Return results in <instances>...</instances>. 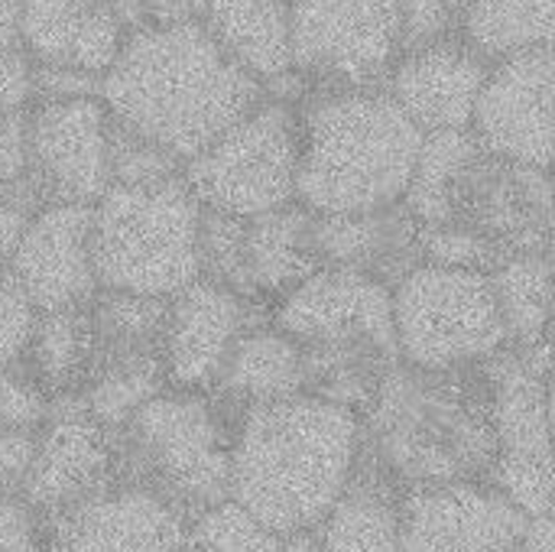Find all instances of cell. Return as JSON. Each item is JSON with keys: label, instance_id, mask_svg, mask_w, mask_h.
Instances as JSON below:
<instances>
[{"label": "cell", "instance_id": "cell-29", "mask_svg": "<svg viewBox=\"0 0 555 552\" xmlns=\"http://www.w3.org/2000/svg\"><path fill=\"white\" fill-rule=\"evenodd\" d=\"M289 540L257 521L234 498L189 521L185 552H286Z\"/></svg>", "mask_w": 555, "mask_h": 552}, {"label": "cell", "instance_id": "cell-7", "mask_svg": "<svg viewBox=\"0 0 555 552\" xmlns=\"http://www.w3.org/2000/svg\"><path fill=\"white\" fill-rule=\"evenodd\" d=\"M400 364L426 374L472 371L507 351L491 273L420 264L393 286Z\"/></svg>", "mask_w": 555, "mask_h": 552}, {"label": "cell", "instance_id": "cell-21", "mask_svg": "<svg viewBox=\"0 0 555 552\" xmlns=\"http://www.w3.org/2000/svg\"><path fill=\"white\" fill-rule=\"evenodd\" d=\"M423 224L406 205L371 215H315V254L322 267L358 270L397 286L410 270L423 264L420 251Z\"/></svg>", "mask_w": 555, "mask_h": 552}, {"label": "cell", "instance_id": "cell-19", "mask_svg": "<svg viewBox=\"0 0 555 552\" xmlns=\"http://www.w3.org/2000/svg\"><path fill=\"white\" fill-rule=\"evenodd\" d=\"M202 23L224 55L263 85L267 98L302 104L312 94L293 65L289 0H208Z\"/></svg>", "mask_w": 555, "mask_h": 552}, {"label": "cell", "instance_id": "cell-4", "mask_svg": "<svg viewBox=\"0 0 555 552\" xmlns=\"http://www.w3.org/2000/svg\"><path fill=\"white\" fill-rule=\"evenodd\" d=\"M455 377L459 371L426 374L397 364L367 410L371 455L403 488L485 482L498 459L488 374L475 397L455 387Z\"/></svg>", "mask_w": 555, "mask_h": 552}, {"label": "cell", "instance_id": "cell-5", "mask_svg": "<svg viewBox=\"0 0 555 552\" xmlns=\"http://www.w3.org/2000/svg\"><path fill=\"white\" fill-rule=\"evenodd\" d=\"M205 208L185 176L156 185H111L94 205L101 290L172 299L202 280Z\"/></svg>", "mask_w": 555, "mask_h": 552}, {"label": "cell", "instance_id": "cell-26", "mask_svg": "<svg viewBox=\"0 0 555 552\" xmlns=\"http://www.w3.org/2000/svg\"><path fill=\"white\" fill-rule=\"evenodd\" d=\"M94 355L98 335L91 306L39 312L23 368L49 394V400H65L81 397L94 368Z\"/></svg>", "mask_w": 555, "mask_h": 552}, {"label": "cell", "instance_id": "cell-22", "mask_svg": "<svg viewBox=\"0 0 555 552\" xmlns=\"http://www.w3.org/2000/svg\"><path fill=\"white\" fill-rule=\"evenodd\" d=\"M315 552H403V488L400 482L367 452L312 534Z\"/></svg>", "mask_w": 555, "mask_h": 552}, {"label": "cell", "instance_id": "cell-17", "mask_svg": "<svg viewBox=\"0 0 555 552\" xmlns=\"http://www.w3.org/2000/svg\"><path fill=\"white\" fill-rule=\"evenodd\" d=\"M42 527L49 552H185L189 517L146 488L114 485Z\"/></svg>", "mask_w": 555, "mask_h": 552}, {"label": "cell", "instance_id": "cell-12", "mask_svg": "<svg viewBox=\"0 0 555 552\" xmlns=\"http://www.w3.org/2000/svg\"><path fill=\"white\" fill-rule=\"evenodd\" d=\"M117 485V439L81 403L52 400L49 420L36 433L33 462L20 498L46 524Z\"/></svg>", "mask_w": 555, "mask_h": 552}, {"label": "cell", "instance_id": "cell-27", "mask_svg": "<svg viewBox=\"0 0 555 552\" xmlns=\"http://www.w3.org/2000/svg\"><path fill=\"white\" fill-rule=\"evenodd\" d=\"M462 42L488 62L555 42V0H462Z\"/></svg>", "mask_w": 555, "mask_h": 552}, {"label": "cell", "instance_id": "cell-34", "mask_svg": "<svg viewBox=\"0 0 555 552\" xmlns=\"http://www.w3.org/2000/svg\"><path fill=\"white\" fill-rule=\"evenodd\" d=\"M397 7L406 49L462 39V0H397Z\"/></svg>", "mask_w": 555, "mask_h": 552}, {"label": "cell", "instance_id": "cell-35", "mask_svg": "<svg viewBox=\"0 0 555 552\" xmlns=\"http://www.w3.org/2000/svg\"><path fill=\"white\" fill-rule=\"evenodd\" d=\"M36 319H39L36 306L0 270V371L26 364V351L33 342Z\"/></svg>", "mask_w": 555, "mask_h": 552}, {"label": "cell", "instance_id": "cell-13", "mask_svg": "<svg viewBox=\"0 0 555 552\" xmlns=\"http://www.w3.org/2000/svg\"><path fill=\"white\" fill-rule=\"evenodd\" d=\"M475 137L501 159L555 169V42L491 65L475 114Z\"/></svg>", "mask_w": 555, "mask_h": 552}, {"label": "cell", "instance_id": "cell-37", "mask_svg": "<svg viewBox=\"0 0 555 552\" xmlns=\"http://www.w3.org/2000/svg\"><path fill=\"white\" fill-rule=\"evenodd\" d=\"M36 104V62L26 55V49L0 52V114H29Z\"/></svg>", "mask_w": 555, "mask_h": 552}, {"label": "cell", "instance_id": "cell-6", "mask_svg": "<svg viewBox=\"0 0 555 552\" xmlns=\"http://www.w3.org/2000/svg\"><path fill=\"white\" fill-rule=\"evenodd\" d=\"M234 426L211 394L169 387L114 433L117 485L146 488L192 521L231 498Z\"/></svg>", "mask_w": 555, "mask_h": 552}, {"label": "cell", "instance_id": "cell-24", "mask_svg": "<svg viewBox=\"0 0 555 552\" xmlns=\"http://www.w3.org/2000/svg\"><path fill=\"white\" fill-rule=\"evenodd\" d=\"M315 215L299 202L263 218L247 221L244 231V270L247 293L254 303L283 299L315 270H322L315 254Z\"/></svg>", "mask_w": 555, "mask_h": 552}, {"label": "cell", "instance_id": "cell-25", "mask_svg": "<svg viewBox=\"0 0 555 552\" xmlns=\"http://www.w3.org/2000/svg\"><path fill=\"white\" fill-rule=\"evenodd\" d=\"M169 390L163 348H98L81 390L85 410L111 433H120L150 400Z\"/></svg>", "mask_w": 555, "mask_h": 552}, {"label": "cell", "instance_id": "cell-46", "mask_svg": "<svg viewBox=\"0 0 555 552\" xmlns=\"http://www.w3.org/2000/svg\"><path fill=\"white\" fill-rule=\"evenodd\" d=\"M546 416H550V433L555 439V368L546 377Z\"/></svg>", "mask_w": 555, "mask_h": 552}, {"label": "cell", "instance_id": "cell-15", "mask_svg": "<svg viewBox=\"0 0 555 552\" xmlns=\"http://www.w3.org/2000/svg\"><path fill=\"white\" fill-rule=\"evenodd\" d=\"M530 517L488 482L403 488V552H511Z\"/></svg>", "mask_w": 555, "mask_h": 552}, {"label": "cell", "instance_id": "cell-33", "mask_svg": "<svg viewBox=\"0 0 555 552\" xmlns=\"http://www.w3.org/2000/svg\"><path fill=\"white\" fill-rule=\"evenodd\" d=\"M52 400L26 368L0 371V433H39Z\"/></svg>", "mask_w": 555, "mask_h": 552}, {"label": "cell", "instance_id": "cell-40", "mask_svg": "<svg viewBox=\"0 0 555 552\" xmlns=\"http://www.w3.org/2000/svg\"><path fill=\"white\" fill-rule=\"evenodd\" d=\"M39 101H75V98H101L104 78L75 72V68H39L36 65Z\"/></svg>", "mask_w": 555, "mask_h": 552}, {"label": "cell", "instance_id": "cell-1", "mask_svg": "<svg viewBox=\"0 0 555 552\" xmlns=\"http://www.w3.org/2000/svg\"><path fill=\"white\" fill-rule=\"evenodd\" d=\"M263 98V85L224 55L202 20L133 29L101 85L111 120L182 166Z\"/></svg>", "mask_w": 555, "mask_h": 552}, {"label": "cell", "instance_id": "cell-28", "mask_svg": "<svg viewBox=\"0 0 555 552\" xmlns=\"http://www.w3.org/2000/svg\"><path fill=\"white\" fill-rule=\"evenodd\" d=\"M494 299L507 329V348L546 345L555 316V277L543 254H517L491 273Z\"/></svg>", "mask_w": 555, "mask_h": 552}, {"label": "cell", "instance_id": "cell-11", "mask_svg": "<svg viewBox=\"0 0 555 552\" xmlns=\"http://www.w3.org/2000/svg\"><path fill=\"white\" fill-rule=\"evenodd\" d=\"M111 111L101 98L29 111V182L42 205H98L111 179Z\"/></svg>", "mask_w": 555, "mask_h": 552}, {"label": "cell", "instance_id": "cell-45", "mask_svg": "<svg viewBox=\"0 0 555 552\" xmlns=\"http://www.w3.org/2000/svg\"><path fill=\"white\" fill-rule=\"evenodd\" d=\"M111 7L120 13V20L127 23L130 33L140 29V26H146V7H150V0H111Z\"/></svg>", "mask_w": 555, "mask_h": 552}, {"label": "cell", "instance_id": "cell-16", "mask_svg": "<svg viewBox=\"0 0 555 552\" xmlns=\"http://www.w3.org/2000/svg\"><path fill=\"white\" fill-rule=\"evenodd\" d=\"M254 312L257 303L211 280H198L179 296H172L166 312V335H163V361H166L169 387L211 394L237 342L254 325H260Z\"/></svg>", "mask_w": 555, "mask_h": 552}, {"label": "cell", "instance_id": "cell-38", "mask_svg": "<svg viewBox=\"0 0 555 552\" xmlns=\"http://www.w3.org/2000/svg\"><path fill=\"white\" fill-rule=\"evenodd\" d=\"M0 552H49L42 521L20 495H0Z\"/></svg>", "mask_w": 555, "mask_h": 552}, {"label": "cell", "instance_id": "cell-36", "mask_svg": "<svg viewBox=\"0 0 555 552\" xmlns=\"http://www.w3.org/2000/svg\"><path fill=\"white\" fill-rule=\"evenodd\" d=\"M0 189H7V192L33 189V182H29V114H0Z\"/></svg>", "mask_w": 555, "mask_h": 552}, {"label": "cell", "instance_id": "cell-14", "mask_svg": "<svg viewBox=\"0 0 555 552\" xmlns=\"http://www.w3.org/2000/svg\"><path fill=\"white\" fill-rule=\"evenodd\" d=\"M3 273L36 312L81 309L101 293L94 267V205H42Z\"/></svg>", "mask_w": 555, "mask_h": 552}, {"label": "cell", "instance_id": "cell-9", "mask_svg": "<svg viewBox=\"0 0 555 552\" xmlns=\"http://www.w3.org/2000/svg\"><path fill=\"white\" fill-rule=\"evenodd\" d=\"M293 65L309 91L384 88L403 55L397 0H289Z\"/></svg>", "mask_w": 555, "mask_h": 552}, {"label": "cell", "instance_id": "cell-8", "mask_svg": "<svg viewBox=\"0 0 555 552\" xmlns=\"http://www.w3.org/2000/svg\"><path fill=\"white\" fill-rule=\"evenodd\" d=\"M299 153V104L263 98L189 159L182 176L205 211L254 221L296 205Z\"/></svg>", "mask_w": 555, "mask_h": 552}, {"label": "cell", "instance_id": "cell-2", "mask_svg": "<svg viewBox=\"0 0 555 552\" xmlns=\"http://www.w3.org/2000/svg\"><path fill=\"white\" fill-rule=\"evenodd\" d=\"M364 455V416L302 394L237 416L231 498L286 540L312 537Z\"/></svg>", "mask_w": 555, "mask_h": 552}, {"label": "cell", "instance_id": "cell-20", "mask_svg": "<svg viewBox=\"0 0 555 552\" xmlns=\"http://www.w3.org/2000/svg\"><path fill=\"white\" fill-rule=\"evenodd\" d=\"M130 29L111 0H26L23 49L39 68H75L104 78Z\"/></svg>", "mask_w": 555, "mask_h": 552}, {"label": "cell", "instance_id": "cell-31", "mask_svg": "<svg viewBox=\"0 0 555 552\" xmlns=\"http://www.w3.org/2000/svg\"><path fill=\"white\" fill-rule=\"evenodd\" d=\"M182 163L156 143L114 124L111 130V179L114 185H156L182 176Z\"/></svg>", "mask_w": 555, "mask_h": 552}, {"label": "cell", "instance_id": "cell-49", "mask_svg": "<svg viewBox=\"0 0 555 552\" xmlns=\"http://www.w3.org/2000/svg\"><path fill=\"white\" fill-rule=\"evenodd\" d=\"M546 342L555 348V316H553V322H550V335H546Z\"/></svg>", "mask_w": 555, "mask_h": 552}, {"label": "cell", "instance_id": "cell-43", "mask_svg": "<svg viewBox=\"0 0 555 552\" xmlns=\"http://www.w3.org/2000/svg\"><path fill=\"white\" fill-rule=\"evenodd\" d=\"M23 3L26 0H0V52L23 49Z\"/></svg>", "mask_w": 555, "mask_h": 552}, {"label": "cell", "instance_id": "cell-3", "mask_svg": "<svg viewBox=\"0 0 555 552\" xmlns=\"http://www.w3.org/2000/svg\"><path fill=\"white\" fill-rule=\"evenodd\" d=\"M296 202L325 215H371L403 205L426 133L387 88L312 91L299 104Z\"/></svg>", "mask_w": 555, "mask_h": 552}, {"label": "cell", "instance_id": "cell-32", "mask_svg": "<svg viewBox=\"0 0 555 552\" xmlns=\"http://www.w3.org/2000/svg\"><path fill=\"white\" fill-rule=\"evenodd\" d=\"M420 251H423V264L478 270V273H494L507 260L488 238L468 228H423Z\"/></svg>", "mask_w": 555, "mask_h": 552}, {"label": "cell", "instance_id": "cell-48", "mask_svg": "<svg viewBox=\"0 0 555 552\" xmlns=\"http://www.w3.org/2000/svg\"><path fill=\"white\" fill-rule=\"evenodd\" d=\"M543 257H546V264H550V270H553L555 277V228L553 234H550V241H546V247H543Z\"/></svg>", "mask_w": 555, "mask_h": 552}, {"label": "cell", "instance_id": "cell-47", "mask_svg": "<svg viewBox=\"0 0 555 552\" xmlns=\"http://www.w3.org/2000/svg\"><path fill=\"white\" fill-rule=\"evenodd\" d=\"M286 552H315V543H312V537H296V540H289Z\"/></svg>", "mask_w": 555, "mask_h": 552}, {"label": "cell", "instance_id": "cell-10", "mask_svg": "<svg viewBox=\"0 0 555 552\" xmlns=\"http://www.w3.org/2000/svg\"><path fill=\"white\" fill-rule=\"evenodd\" d=\"M273 325L306 351H371L400 364L393 286L358 270H315L273 306Z\"/></svg>", "mask_w": 555, "mask_h": 552}, {"label": "cell", "instance_id": "cell-23", "mask_svg": "<svg viewBox=\"0 0 555 552\" xmlns=\"http://www.w3.org/2000/svg\"><path fill=\"white\" fill-rule=\"evenodd\" d=\"M309 394L306 348L273 322L254 325L228 358V368L211 397L237 416L254 407H270Z\"/></svg>", "mask_w": 555, "mask_h": 552}, {"label": "cell", "instance_id": "cell-30", "mask_svg": "<svg viewBox=\"0 0 555 552\" xmlns=\"http://www.w3.org/2000/svg\"><path fill=\"white\" fill-rule=\"evenodd\" d=\"M244 231H247L244 218L205 211V221H202V280H211V283L250 299L247 270H244Z\"/></svg>", "mask_w": 555, "mask_h": 552}, {"label": "cell", "instance_id": "cell-41", "mask_svg": "<svg viewBox=\"0 0 555 552\" xmlns=\"http://www.w3.org/2000/svg\"><path fill=\"white\" fill-rule=\"evenodd\" d=\"M36 449V433H0V495H20Z\"/></svg>", "mask_w": 555, "mask_h": 552}, {"label": "cell", "instance_id": "cell-18", "mask_svg": "<svg viewBox=\"0 0 555 552\" xmlns=\"http://www.w3.org/2000/svg\"><path fill=\"white\" fill-rule=\"evenodd\" d=\"M491 65L462 39L406 49L387 78V94L423 133L472 130Z\"/></svg>", "mask_w": 555, "mask_h": 552}, {"label": "cell", "instance_id": "cell-42", "mask_svg": "<svg viewBox=\"0 0 555 552\" xmlns=\"http://www.w3.org/2000/svg\"><path fill=\"white\" fill-rule=\"evenodd\" d=\"M208 10V0H150L146 26H169V23H195Z\"/></svg>", "mask_w": 555, "mask_h": 552}, {"label": "cell", "instance_id": "cell-44", "mask_svg": "<svg viewBox=\"0 0 555 552\" xmlns=\"http://www.w3.org/2000/svg\"><path fill=\"white\" fill-rule=\"evenodd\" d=\"M511 552H555V521L553 517H533L524 540Z\"/></svg>", "mask_w": 555, "mask_h": 552}, {"label": "cell", "instance_id": "cell-50", "mask_svg": "<svg viewBox=\"0 0 555 552\" xmlns=\"http://www.w3.org/2000/svg\"><path fill=\"white\" fill-rule=\"evenodd\" d=\"M550 179H553V192H555V169H553V172H550Z\"/></svg>", "mask_w": 555, "mask_h": 552}, {"label": "cell", "instance_id": "cell-39", "mask_svg": "<svg viewBox=\"0 0 555 552\" xmlns=\"http://www.w3.org/2000/svg\"><path fill=\"white\" fill-rule=\"evenodd\" d=\"M42 208L39 195L33 189H0V270L10 264L29 218Z\"/></svg>", "mask_w": 555, "mask_h": 552}]
</instances>
